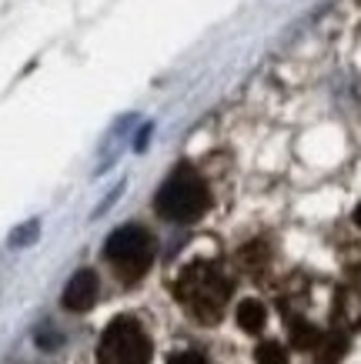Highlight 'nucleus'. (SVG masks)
Here are the masks:
<instances>
[{
    "label": "nucleus",
    "instance_id": "f257e3e1",
    "mask_svg": "<svg viewBox=\"0 0 361 364\" xmlns=\"http://www.w3.org/2000/svg\"><path fill=\"white\" fill-rule=\"evenodd\" d=\"M154 208L167 221H177V224L197 221L208 210V184L191 167H177L174 174L161 184L157 198H154Z\"/></svg>",
    "mask_w": 361,
    "mask_h": 364
},
{
    "label": "nucleus",
    "instance_id": "f03ea898",
    "mask_svg": "<svg viewBox=\"0 0 361 364\" xmlns=\"http://www.w3.org/2000/svg\"><path fill=\"white\" fill-rule=\"evenodd\" d=\"M177 298L187 304V311L201 321H214L228 301V281L208 264L187 267L177 281Z\"/></svg>",
    "mask_w": 361,
    "mask_h": 364
},
{
    "label": "nucleus",
    "instance_id": "7ed1b4c3",
    "mask_svg": "<svg viewBox=\"0 0 361 364\" xmlns=\"http://www.w3.org/2000/svg\"><path fill=\"white\" fill-rule=\"evenodd\" d=\"M104 254L124 281H137L154 261V237L137 224H127V228H117L108 237Z\"/></svg>",
    "mask_w": 361,
    "mask_h": 364
},
{
    "label": "nucleus",
    "instance_id": "20e7f679",
    "mask_svg": "<svg viewBox=\"0 0 361 364\" xmlns=\"http://www.w3.org/2000/svg\"><path fill=\"white\" fill-rule=\"evenodd\" d=\"M98 364H151V341L134 318H117L98 344Z\"/></svg>",
    "mask_w": 361,
    "mask_h": 364
},
{
    "label": "nucleus",
    "instance_id": "39448f33",
    "mask_svg": "<svg viewBox=\"0 0 361 364\" xmlns=\"http://www.w3.org/2000/svg\"><path fill=\"white\" fill-rule=\"evenodd\" d=\"M94 301H98V274H94V271H77L64 287V308L88 311Z\"/></svg>",
    "mask_w": 361,
    "mask_h": 364
},
{
    "label": "nucleus",
    "instance_id": "423d86ee",
    "mask_svg": "<svg viewBox=\"0 0 361 364\" xmlns=\"http://www.w3.org/2000/svg\"><path fill=\"white\" fill-rule=\"evenodd\" d=\"M264 304L261 301H241L238 304V324L244 328L248 334H258L264 328Z\"/></svg>",
    "mask_w": 361,
    "mask_h": 364
},
{
    "label": "nucleus",
    "instance_id": "0eeeda50",
    "mask_svg": "<svg viewBox=\"0 0 361 364\" xmlns=\"http://www.w3.org/2000/svg\"><path fill=\"white\" fill-rule=\"evenodd\" d=\"M258 364H288V351L281 348V344L268 341V344L258 348Z\"/></svg>",
    "mask_w": 361,
    "mask_h": 364
},
{
    "label": "nucleus",
    "instance_id": "6e6552de",
    "mask_svg": "<svg viewBox=\"0 0 361 364\" xmlns=\"http://www.w3.org/2000/svg\"><path fill=\"white\" fill-rule=\"evenodd\" d=\"M33 237H37V221L23 224L21 231H14V234H11V244H14V247H23V244H31Z\"/></svg>",
    "mask_w": 361,
    "mask_h": 364
},
{
    "label": "nucleus",
    "instance_id": "1a4fd4ad",
    "mask_svg": "<svg viewBox=\"0 0 361 364\" xmlns=\"http://www.w3.org/2000/svg\"><path fill=\"white\" fill-rule=\"evenodd\" d=\"M171 364H204V358L197 351H177L171 354Z\"/></svg>",
    "mask_w": 361,
    "mask_h": 364
},
{
    "label": "nucleus",
    "instance_id": "9d476101",
    "mask_svg": "<svg viewBox=\"0 0 361 364\" xmlns=\"http://www.w3.org/2000/svg\"><path fill=\"white\" fill-rule=\"evenodd\" d=\"M355 224L361 228V204H358V210H355Z\"/></svg>",
    "mask_w": 361,
    "mask_h": 364
}]
</instances>
